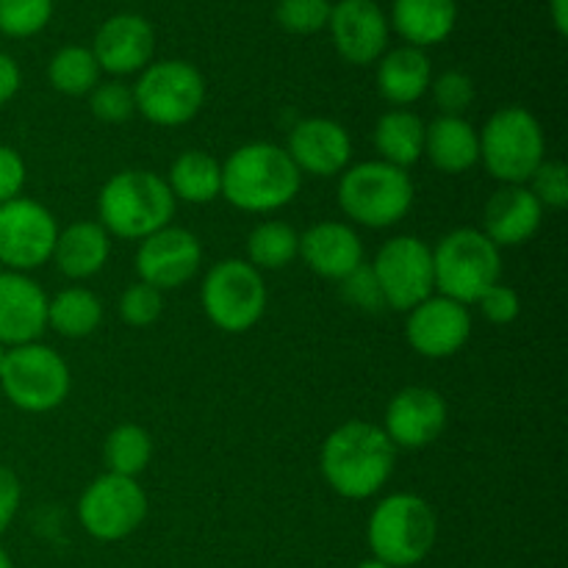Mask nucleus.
<instances>
[{
    "mask_svg": "<svg viewBox=\"0 0 568 568\" xmlns=\"http://www.w3.org/2000/svg\"><path fill=\"white\" fill-rule=\"evenodd\" d=\"M270 294L264 275L244 258H222L205 272L200 286L203 314L222 333H247L264 316Z\"/></svg>",
    "mask_w": 568,
    "mask_h": 568,
    "instance_id": "nucleus-8",
    "label": "nucleus"
},
{
    "mask_svg": "<svg viewBox=\"0 0 568 568\" xmlns=\"http://www.w3.org/2000/svg\"><path fill=\"white\" fill-rule=\"evenodd\" d=\"M447 399L430 386H408L392 397L383 416V433L397 449H425L447 427Z\"/></svg>",
    "mask_w": 568,
    "mask_h": 568,
    "instance_id": "nucleus-16",
    "label": "nucleus"
},
{
    "mask_svg": "<svg viewBox=\"0 0 568 568\" xmlns=\"http://www.w3.org/2000/svg\"><path fill=\"white\" fill-rule=\"evenodd\" d=\"M303 189V172L286 148L275 142H250L222 161V197L247 214L286 209Z\"/></svg>",
    "mask_w": 568,
    "mask_h": 568,
    "instance_id": "nucleus-2",
    "label": "nucleus"
},
{
    "mask_svg": "<svg viewBox=\"0 0 568 568\" xmlns=\"http://www.w3.org/2000/svg\"><path fill=\"white\" fill-rule=\"evenodd\" d=\"M425 159L444 175H464L480 164V133L466 116L438 114L425 125Z\"/></svg>",
    "mask_w": 568,
    "mask_h": 568,
    "instance_id": "nucleus-23",
    "label": "nucleus"
},
{
    "mask_svg": "<svg viewBox=\"0 0 568 568\" xmlns=\"http://www.w3.org/2000/svg\"><path fill=\"white\" fill-rule=\"evenodd\" d=\"M549 14H552V26L560 37L568 33V0H549Z\"/></svg>",
    "mask_w": 568,
    "mask_h": 568,
    "instance_id": "nucleus-44",
    "label": "nucleus"
},
{
    "mask_svg": "<svg viewBox=\"0 0 568 568\" xmlns=\"http://www.w3.org/2000/svg\"><path fill=\"white\" fill-rule=\"evenodd\" d=\"M133 264L142 283L159 292H175L200 272L203 244L186 227L166 225L139 242Z\"/></svg>",
    "mask_w": 568,
    "mask_h": 568,
    "instance_id": "nucleus-14",
    "label": "nucleus"
},
{
    "mask_svg": "<svg viewBox=\"0 0 568 568\" xmlns=\"http://www.w3.org/2000/svg\"><path fill=\"white\" fill-rule=\"evenodd\" d=\"M397 464V447L381 425L349 419L325 438L320 469L327 486L344 499H369L386 488Z\"/></svg>",
    "mask_w": 568,
    "mask_h": 568,
    "instance_id": "nucleus-1",
    "label": "nucleus"
},
{
    "mask_svg": "<svg viewBox=\"0 0 568 568\" xmlns=\"http://www.w3.org/2000/svg\"><path fill=\"white\" fill-rule=\"evenodd\" d=\"M89 111L100 122H128L136 114V100H133V87L122 81H103L89 92Z\"/></svg>",
    "mask_w": 568,
    "mask_h": 568,
    "instance_id": "nucleus-35",
    "label": "nucleus"
},
{
    "mask_svg": "<svg viewBox=\"0 0 568 568\" xmlns=\"http://www.w3.org/2000/svg\"><path fill=\"white\" fill-rule=\"evenodd\" d=\"M336 197L349 222L383 231L408 216L416 192L408 170L375 159L347 166L338 175Z\"/></svg>",
    "mask_w": 568,
    "mask_h": 568,
    "instance_id": "nucleus-5",
    "label": "nucleus"
},
{
    "mask_svg": "<svg viewBox=\"0 0 568 568\" xmlns=\"http://www.w3.org/2000/svg\"><path fill=\"white\" fill-rule=\"evenodd\" d=\"M300 258V233L288 222L266 220L247 236V264L255 270H286Z\"/></svg>",
    "mask_w": 568,
    "mask_h": 568,
    "instance_id": "nucleus-30",
    "label": "nucleus"
},
{
    "mask_svg": "<svg viewBox=\"0 0 568 568\" xmlns=\"http://www.w3.org/2000/svg\"><path fill=\"white\" fill-rule=\"evenodd\" d=\"M59 222L31 197L0 205V264L9 272H33L53 258Z\"/></svg>",
    "mask_w": 568,
    "mask_h": 568,
    "instance_id": "nucleus-13",
    "label": "nucleus"
},
{
    "mask_svg": "<svg viewBox=\"0 0 568 568\" xmlns=\"http://www.w3.org/2000/svg\"><path fill=\"white\" fill-rule=\"evenodd\" d=\"M26 161L9 144H0V205L9 203V200L22 197V189H26Z\"/></svg>",
    "mask_w": 568,
    "mask_h": 568,
    "instance_id": "nucleus-41",
    "label": "nucleus"
},
{
    "mask_svg": "<svg viewBox=\"0 0 568 568\" xmlns=\"http://www.w3.org/2000/svg\"><path fill=\"white\" fill-rule=\"evenodd\" d=\"M0 568H14V564H11L9 552H6L3 547H0Z\"/></svg>",
    "mask_w": 568,
    "mask_h": 568,
    "instance_id": "nucleus-46",
    "label": "nucleus"
},
{
    "mask_svg": "<svg viewBox=\"0 0 568 568\" xmlns=\"http://www.w3.org/2000/svg\"><path fill=\"white\" fill-rule=\"evenodd\" d=\"M78 519L83 530L98 541H122L148 519V494L133 477L105 471L83 488L78 499Z\"/></svg>",
    "mask_w": 568,
    "mask_h": 568,
    "instance_id": "nucleus-11",
    "label": "nucleus"
},
{
    "mask_svg": "<svg viewBox=\"0 0 568 568\" xmlns=\"http://www.w3.org/2000/svg\"><path fill=\"white\" fill-rule=\"evenodd\" d=\"M355 568H392V566H386L383 560H377V558H369V560H364V564H358Z\"/></svg>",
    "mask_w": 568,
    "mask_h": 568,
    "instance_id": "nucleus-45",
    "label": "nucleus"
},
{
    "mask_svg": "<svg viewBox=\"0 0 568 568\" xmlns=\"http://www.w3.org/2000/svg\"><path fill=\"white\" fill-rule=\"evenodd\" d=\"M372 558L392 568H410L427 558L438 541V516L425 497L397 491L375 505L366 525Z\"/></svg>",
    "mask_w": 568,
    "mask_h": 568,
    "instance_id": "nucleus-4",
    "label": "nucleus"
},
{
    "mask_svg": "<svg viewBox=\"0 0 568 568\" xmlns=\"http://www.w3.org/2000/svg\"><path fill=\"white\" fill-rule=\"evenodd\" d=\"M286 153L303 175L333 178L342 175L353 161V139L342 122L308 116L292 128Z\"/></svg>",
    "mask_w": 568,
    "mask_h": 568,
    "instance_id": "nucleus-18",
    "label": "nucleus"
},
{
    "mask_svg": "<svg viewBox=\"0 0 568 568\" xmlns=\"http://www.w3.org/2000/svg\"><path fill=\"white\" fill-rule=\"evenodd\" d=\"M20 64H17L9 53H0V105H6L17 92H20Z\"/></svg>",
    "mask_w": 568,
    "mask_h": 568,
    "instance_id": "nucleus-43",
    "label": "nucleus"
},
{
    "mask_svg": "<svg viewBox=\"0 0 568 568\" xmlns=\"http://www.w3.org/2000/svg\"><path fill=\"white\" fill-rule=\"evenodd\" d=\"M338 288H342V297L347 300L353 308L372 311V314H377V311L386 308V300H383V292H381V286H377L375 272H372L369 264L358 266L353 275H347L344 281H338Z\"/></svg>",
    "mask_w": 568,
    "mask_h": 568,
    "instance_id": "nucleus-39",
    "label": "nucleus"
},
{
    "mask_svg": "<svg viewBox=\"0 0 568 568\" xmlns=\"http://www.w3.org/2000/svg\"><path fill=\"white\" fill-rule=\"evenodd\" d=\"M155 33L144 17L114 14L98 28L92 42V53L98 59L100 72L109 75H133L142 72L153 61Z\"/></svg>",
    "mask_w": 568,
    "mask_h": 568,
    "instance_id": "nucleus-20",
    "label": "nucleus"
},
{
    "mask_svg": "<svg viewBox=\"0 0 568 568\" xmlns=\"http://www.w3.org/2000/svg\"><path fill=\"white\" fill-rule=\"evenodd\" d=\"M333 44L347 64L369 67L388 50V17L375 0H338L331 9Z\"/></svg>",
    "mask_w": 568,
    "mask_h": 568,
    "instance_id": "nucleus-17",
    "label": "nucleus"
},
{
    "mask_svg": "<svg viewBox=\"0 0 568 568\" xmlns=\"http://www.w3.org/2000/svg\"><path fill=\"white\" fill-rule=\"evenodd\" d=\"M300 258L314 275L325 281H344L358 266H364V242L353 225L325 220L300 233Z\"/></svg>",
    "mask_w": 568,
    "mask_h": 568,
    "instance_id": "nucleus-21",
    "label": "nucleus"
},
{
    "mask_svg": "<svg viewBox=\"0 0 568 568\" xmlns=\"http://www.w3.org/2000/svg\"><path fill=\"white\" fill-rule=\"evenodd\" d=\"M103 322V303L83 286H70L48 300V327L64 338H87Z\"/></svg>",
    "mask_w": 568,
    "mask_h": 568,
    "instance_id": "nucleus-29",
    "label": "nucleus"
},
{
    "mask_svg": "<svg viewBox=\"0 0 568 568\" xmlns=\"http://www.w3.org/2000/svg\"><path fill=\"white\" fill-rule=\"evenodd\" d=\"M331 9V0H277L275 17L283 31L311 37V33H320L322 28H327Z\"/></svg>",
    "mask_w": 568,
    "mask_h": 568,
    "instance_id": "nucleus-34",
    "label": "nucleus"
},
{
    "mask_svg": "<svg viewBox=\"0 0 568 568\" xmlns=\"http://www.w3.org/2000/svg\"><path fill=\"white\" fill-rule=\"evenodd\" d=\"M3 358H6V347L0 344V366H3Z\"/></svg>",
    "mask_w": 568,
    "mask_h": 568,
    "instance_id": "nucleus-47",
    "label": "nucleus"
},
{
    "mask_svg": "<svg viewBox=\"0 0 568 568\" xmlns=\"http://www.w3.org/2000/svg\"><path fill=\"white\" fill-rule=\"evenodd\" d=\"M433 100H436L438 111L447 116H464L475 103V81L460 70H447L430 83Z\"/></svg>",
    "mask_w": 568,
    "mask_h": 568,
    "instance_id": "nucleus-37",
    "label": "nucleus"
},
{
    "mask_svg": "<svg viewBox=\"0 0 568 568\" xmlns=\"http://www.w3.org/2000/svg\"><path fill=\"white\" fill-rule=\"evenodd\" d=\"M48 81L55 92L67 98H89V92L100 83V67L92 48H81V44L61 48L50 59Z\"/></svg>",
    "mask_w": 568,
    "mask_h": 568,
    "instance_id": "nucleus-31",
    "label": "nucleus"
},
{
    "mask_svg": "<svg viewBox=\"0 0 568 568\" xmlns=\"http://www.w3.org/2000/svg\"><path fill=\"white\" fill-rule=\"evenodd\" d=\"M120 320L131 327H148L164 314V292L136 281L120 294Z\"/></svg>",
    "mask_w": 568,
    "mask_h": 568,
    "instance_id": "nucleus-36",
    "label": "nucleus"
},
{
    "mask_svg": "<svg viewBox=\"0 0 568 568\" xmlns=\"http://www.w3.org/2000/svg\"><path fill=\"white\" fill-rule=\"evenodd\" d=\"M136 114L159 128H181L200 114L205 103V78L183 59L150 61L133 83Z\"/></svg>",
    "mask_w": 568,
    "mask_h": 568,
    "instance_id": "nucleus-10",
    "label": "nucleus"
},
{
    "mask_svg": "<svg viewBox=\"0 0 568 568\" xmlns=\"http://www.w3.org/2000/svg\"><path fill=\"white\" fill-rule=\"evenodd\" d=\"M480 133V161L503 186H527L532 172L547 161V136L525 105H505L486 120Z\"/></svg>",
    "mask_w": 568,
    "mask_h": 568,
    "instance_id": "nucleus-6",
    "label": "nucleus"
},
{
    "mask_svg": "<svg viewBox=\"0 0 568 568\" xmlns=\"http://www.w3.org/2000/svg\"><path fill=\"white\" fill-rule=\"evenodd\" d=\"M477 305H480L483 316H486L488 322H494V325H510V322L519 320L521 314L519 292H516L514 286H505L503 281L494 283V286L477 300Z\"/></svg>",
    "mask_w": 568,
    "mask_h": 568,
    "instance_id": "nucleus-40",
    "label": "nucleus"
},
{
    "mask_svg": "<svg viewBox=\"0 0 568 568\" xmlns=\"http://www.w3.org/2000/svg\"><path fill=\"white\" fill-rule=\"evenodd\" d=\"M178 200L164 175L153 170H122L103 183L98 222L109 236L142 242L150 233L172 225Z\"/></svg>",
    "mask_w": 568,
    "mask_h": 568,
    "instance_id": "nucleus-3",
    "label": "nucleus"
},
{
    "mask_svg": "<svg viewBox=\"0 0 568 568\" xmlns=\"http://www.w3.org/2000/svg\"><path fill=\"white\" fill-rule=\"evenodd\" d=\"M372 272L381 286L386 308L408 314L436 294L433 247L419 236H394L377 250Z\"/></svg>",
    "mask_w": 568,
    "mask_h": 568,
    "instance_id": "nucleus-12",
    "label": "nucleus"
},
{
    "mask_svg": "<svg viewBox=\"0 0 568 568\" xmlns=\"http://www.w3.org/2000/svg\"><path fill=\"white\" fill-rule=\"evenodd\" d=\"M70 386V366L48 344L33 342L6 349L0 388L14 408L26 414H48L64 403Z\"/></svg>",
    "mask_w": 568,
    "mask_h": 568,
    "instance_id": "nucleus-9",
    "label": "nucleus"
},
{
    "mask_svg": "<svg viewBox=\"0 0 568 568\" xmlns=\"http://www.w3.org/2000/svg\"><path fill=\"white\" fill-rule=\"evenodd\" d=\"M375 148L381 161L408 170L425 159V122L408 109H392L377 120Z\"/></svg>",
    "mask_w": 568,
    "mask_h": 568,
    "instance_id": "nucleus-27",
    "label": "nucleus"
},
{
    "mask_svg": "<svg viewBox=\"0 0 568 568\" xmlns=\"http://www.w3.org/2000/svg\"><path fill=\"white\" fill-rule=\"evenodd\" d=\"M22 499V486L20 477L14 475V469L9 466H0V536L11 527L17 510H20Z\"/></svg>",
    "mask_w": 568,
    "mask_h": 568,
    "instance_id": "nucleus-42",
    "label": "nucleus"
},
{
    "mask_svg": "<svg viewBox=\"0 0 568 568\" xmlns=\"http://www.w3.org/2000/svg\"><path fill=\"white\" fill-rule=\"evenodd\" d=\"M175 200L192 205L214 203L222 197V164L205 150H183L164 178Z\"/></svg>",
    "mask_w": 568,
    "mask_h": 568,
    "instance_id": "nucleus-28",
    "label": "nucleus"
},
{
    "mask_svg": "<svg viewBox=\"0 0 568 568\" xmlns=\"http://www.w3.org/2000/svg\"><path fill=\"white\" fill-rule=\"evenodd\" d=\"M111 258V236L94 220H81L59 231L53 250V264L70 281L94 277Z\"/></svg>",
    "mask_w": 568,
    "mask_h": 568,
    "instance_id": "nucleus-25",
    "label": "nucleus"
},
{
    "mask_svg": "<svg viewBox=\"0 0 568 568\" xmlns=\"http://www.w3.org/2000/svg\"><path fill=\"white\" fill-rule=\"evenodd\" d=\"M103 458L111 475L133 477L136 480L153 458V438L142 425L122 422L109 433L103 444Z\"/></svg>",
    "mask_w": 568,
    "mask_h": 568,
    "instance_id": "nucleus-32",
    "label": "nucleus"
},
{
    "mask_svg": "<svg viewBox=\"0 0 568 568\" xmlns=\"http://www.w3.org/2000/svg\"><path fill=\"white\" fill-rule=\"evenodd\" d=\"M48 294L26 272H0V344H33L48 331Z\"/></svg>",
    "mask_w": 568,
    "mask_h": 568,
    "instance_id": "nucleus-19",
    "label": "nucleus"
},
{
    "mask_svg": "<svg viewBox=\"0 0 568 568\" xmlns=\"http://www.w3.org/2000/svg\"><path fill=\"white\" fill-rule=\"evenodd\" d=\"M471 336V311L444 294H433L408 311L405 338L422 358L444 361L458 355Z\"/></svg>",
    "mask_w": 568,
    "mask_h": 568,
    "instance_id": "nucleus-15",
    "label": "nucleus"
},
{
    "mask_svg": "<svg viewBox=\"0 0 568 568\" xmlns=\"http://www.w3.org/2000/svg\"><path fill=\"white\" fill-rule=\"evenodd\" d=\"M433 64L425 50L403 48L386 50L377 61V92L394 109H408L430 92Z\"/></svg>",
    "mask_w": 568,
    "mask_h": 568,
    "instance_id": "nucleus-24",
    "label": "nucleus"
},
{
    "mask_svg": "<svg viewBox=\"0 0 568 568\" xmlns=\"http://www.w3.org/2000/svg\"><path fill=\"white\" fill-rule=\"evenodd\" d=\"M527 189L536 194L538 203L544 205V211L552 209L560 211L568 205V170L564 161H552L547 159L532 178L527 181Z\"/></svg>",
    "mask_w": 568,
    "mask_h": 568,
    "instance_id": "nucleus-38",
    "label": "nucleus"
},
{
    "mask_svg": "<svg viewBox=\"0 0 568 568\" xmlns=\"http://www.w3.org/2000/svg\"><path fill=\"white\" fill-rule=\"evenodd\" d=\"M544 222V205L527 186H503L483 211V233L499 250L530 242Z\"/></svg>",
    "mask_w": 568,
    "mask_h": 568,
    "instance_id": "nucleus-22",
    "label": "nucleus"
},
{
    "mask_svg": "<svg viewBox=\"0 0 568 568\" xmlns=\"http://www.w3.org/2000/svg\"><path fill=\"white\" fill-rule=\"evenodd\" d=\"M433 272L436 294L469 308L503 281V250L480 227H458L433 247Z\"/></svg>",
    "mask_w": 568,
    "mask_h": 568,
    "instance_id": "nucleus-7",
    "label": "nucleus"
},
{
    "mask_svg": "<svg viewBox=\"0 0 568 568\" xmlns=\"http://www.w3.org/2000/svg\"><path fill=\"white\" fill-rule=\"evenodd\" d=\"M388 26L410 48H433L447 42L458 26V0H394Z\"/></svg>",
    "mask_w": 568,
    "mask_h": 568,
    "instance_id": "nucleus-26",
    "label": "nucleus"
},
{
    "mask_svg": "<svg viewBox=\"0 0 568 568\" xmlns=\"http://www.w3.org/2000/svg\"><path fill=\"white\" fill-rule=\"evenodd\" d=\"M53 17V0H0V33L28 39L44 31Z\"/></svg>",
    "mask_w": 568,
    "mask_h": 568,
    "instance_id": "nucleus-33",
    "label": "nucleus"
}]
</instances>
